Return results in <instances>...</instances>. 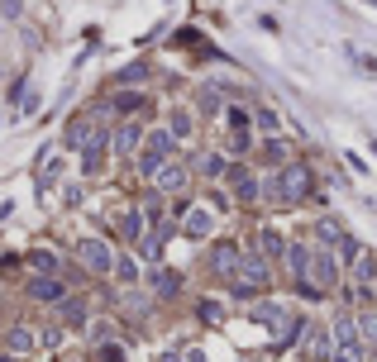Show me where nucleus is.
<instances>
[{"label": "nucleus", "instance_id": "nucleus-1", "mask_svg": "<svg viewBox=\"0 0 377 362\" xmlns=\"http://www.w3.org/2000/svg\"><path fill=\"white\" fill-rule=\"evenodd\" d=\"M272 282H277L272 262H268V258H258V253H243L239 272L229 277V301H253V296H268Z\"/></svg>", "mask_w": 377, "mask_h": 362}, {"label": "nucleus", "instance_id": "nucleus-2", "mask_svg": "<svg viewBox=\"0 0 377 362\" xmlns=\"http://www.w3.org/2000/svg\"><path fill=\"white\" fill-rule=\"evenodd\" d=\"M101 124H106V115H96V105H91V110H77V115L67 120V129H62V148H67V153H86V148H96V143H110Z\"/></svg>", "mask_w": 377, "mask_h": 362}, {"label": "nucleus", "instance_id": "nucleus-3", "mask_svg": "<svg viewBox=\"0 0 377 362\" xmlns=\"http://www.w3.org/2000/svg\"><path fill=\"white\" fill-rule=\"evenodd\" d=\"M72 258H77V267L86 272V277H115V248H110V238H96V233H86V238H77V248H72Z\"/></svg>", "mask_w": 377, "mask_h": 362}, {"label": "nucleus", "instance_id": "nucleus-4", "mask_svg": "<svg viewBox=\"0 0 377 362\" xmlns=\"http://www.w3.org/2000/svg\"><path fill=\"white\" fill-rule=\"evenodd\" d=\"M172 153H177V138L167 133V124L148 129V133H143V148H138V172H143V177L153 181V177L162 172V167L172 162Z\"/></svg>", "mask_w": 377, "mask_h": 362}, {"label": "nucleus", "instance_id": "nucleus-5", "mask_svg": "<svg viewBox=\"0 0 377 362\" xmlns=\"http://www.w3.org/2000/svg\"><path fill=\"white\" fill-rule=\"evenodd\" d=\"M225 196L234 201V205H258L263 201V177H258V167H248V162H229V172H225Z\"/></svg>", "mask_w": 377, "mask_h": 362}, {"label": "nucleus", "instance_id": "nucleus-6", "mask_svg": "<svg viewBox=\"0 0 377 362\" xmlns=\"http://www.w3.org/2000/svg\"><path fill=\"white\" fill-rule=\"evenodd\" d=\"M277 186H282V201H287V210L301 205V201H311V191H315V167H311L306 157H292V162L277 172Z\"/></svg>", "mask_w": 377, "mask_h": 362}, {"label": "nucleus", "instance_id": "nucleus-7", "mask_svg": "<svg viewBox=\"0 0 377 362\" xmlns=\"http://www.w3.org/2000/svg\"><path fill=\"white\" fill-rule=\"evenodd\" d=\"M306 282L315 286L320 296L339 291V286H344V262L334 258V253H311V277H306Z\"/></svg>", "mask_w": 377, "mask_h": 362}, {"label": "nucleus", "instance_id": "nucleus-8", "mask_svg": "<svg viewBox=\"0 0 377 362\" xmlns=\"http://www.w3.org/2000/svg\"><path fill=\"white\" fill-rule=\"evenodd\" d=\"M215 205H220V196H215V201H196V205H187V210H182V233L196 238V243H201V238H211L215 224H220Z\"/></svg>", "mask_w": 377, "mask_h": 362}, {"label": "nucleus", "instance_id": "nucleus-9", "mask_svg": "<svg viewBox=\"0 0 377 362\" xmlns=\"http://www.w3.org/2000/svg\"><path fill=\"white\" fill-rule=\"evenodd\" d=\"M239 262H243V248L234 243V238H215V243H211V253H206V267H211L215 277H225V282L239 272Z\"/></svg>", "mask_w": 377, "mask_h": 362}, {"label": "nucleus", "instance_id": "nucleus-10", "mask_svg": "<svg viewBox=\"0 0 377 362\" xmlns=\"http://www.w3.org/2000/svg\"><path fill=\"white\" fill-rule=\"evenodd\" d=\"M24 301H34V305H62L67 301V282L62 277H29Z\"/></svg>", "mask_w": 377, "mask_h": 362}, {"label": "nucleus", "instance_id": "nucleus-11", "mask_svg": "<svg viewBox=\"0 0 377 362\" xmlns=\"http://www.w3.org/2000/svg\"><path fill=\"white\" fill-rule=\"evenodd\" d=\"M143 124L138 120H120L115 124V133H110V153L115 157H138V148H143Z\"/></svg>", "mask_w": 377, "mask_h": 362}, {"label": "nucleus", "instance_id": "nucleus-12", "mask_svg": "<svg viewBox=\"0 0 377 362\" xmlns=\"http://www.w3.org/2000/svg\"><path fill=\"white\" fill-rule=\"evenodd\" d=\"M143 224H148V219H143V210H138V205H125L115 219H110V233H115L120 243H138V238H143Z\"/></svg>", "mask_w": 377, "mask_h": 362}, {"label": "nucleus", "instance_id": "nucleus-13", "mask_svg": "<svg viewBox=\"0 0 377 362\" xmlns=\"http://www.w3.org/2000/svg\"><path fill=\"white\" fill-rule=\"evenodd\" d=\"M187 186H191V167L187 162H167L158 177H153V191H158V196H182Z\"/></svg>", "mask_w": 377, "mask_h": 362}, {"label": "nucleus", "instance_id": "nucleus-14", "mask_svg": "<svg viewBox=\"0 0 377 362\" xmlns=\"http://www.w3.org/2000/svg\"><path fill=\"white\" fill-rule=\"evenodd\" d=\"M253 243H258V258H268V262H282V258H287V233L277 229V224H258Z\"/></svg>", "mask_w": 377, "mask_h": 362}, {"label": "nucleus", "instance_id": "nucleus-15", "mask_svg": "<svg viewBox=\"0 0 377 362\" xmlns=\"http://www.w3.org/2000/svg\"><path fill=\"white\" fill-rule=\"evenodd\" d=\"M143 105H148V91H138V86H115V96H110V110L125 120H134V110H143Z\"/></svg>", "mask_w": 377, "mask_h": 362}, {"label": "nucleus", "instance_id": "nucleus-16", "mask_svg": "<svg viewBox=\"0 0 377 362\" xmlns=\"http://www.w3.org/2000/svg\"><path fill=\"white\" fill-rule=\"evenodd\" d=\"M220 110H229V86H220V81L201 86L196 91V115H220Z\"/></svg>", "mask_w": 377, "mask_h": 362}, {"label": "nucleus", "instance_id": "nucleus-17", "mask_svg": "<svg viewBox=\"0 0 377 362\" xmlns=\"http://www.w3.org/2000/svg\"><path fill=\"white\" fill-rule=\"evenodd\" d=\"M34 348H38V334H34L29 324H10V329H5V353H10V358H29Z\"/></svg>", "mask_w": 377, "mask_h": 362}, {"label": "nucleus", "instance_id": "nucleus-18", "mask_svg": "<svg viewBox=\"0 0 377 362\" xmlns=\"http://www.w3.org/2000/svg\"><path fill=\"white\" fill-rule=\"evenodd\" d=\"M292 148H297V143H292V138H282V133H268V138H263V162H268V167H277V172H282V167H287V162H292Z\"/></svg>", "mask_w": 377, "mask_h": 362}, {"label": "nucleus", "instance_id": "nucleus-19", "mask_svg": "<svg viewBox=\"0 0 377 362\" xmlns=\"http://www.w3.org/2000/svg\"><path fill=\"white\" fill-rule=\"evenodd\" d=\"M167 133L182 143V138H191L196 133V110H187V105H172L167 110Z\"/></svg>", "mask_w": 377, "mask_h": 362}, {"label": "nucleus", "instance_id": "nucleus-20", "mask_svg": "<svg viewBox=\"0 0 377 362\" xmlns=\"http://www.w3.org/2000/svg\"><path fill=\"white\" fill-rule=\"evenodd\" d=\"M167 238H172V224L162 219V224H153V229L138 238V253L143 258H162V248H167Z\"/></svg>", "mask_w": 377, "mask_h": 362}, {"label": "nucleus", "instance_id": "nucleus-21", "mask_svg": "<svg viewBox=\"0 0 377 362\" xmlns=\"http://www.w3.org/2000/svg\"><path fill=\"white\" fill-rule=\"evenodd\" d=\"M24 267L34 272V277H57V272H62V262H57L53 248H34V253L24 258Z\"/></svg>", "mask_w": 377, "mask_h": 362}, {"label": "nucleus", "instance_id": "nucleus-22", "mask_svg": "<svg viewBox=\"0 0 377 362\" xmlns=\"http://www.w3.org/2000/svg\"><path fill=\"white\" fill-rule=\"evenodd\" d=\"M287 272H292V282H306L311 277V248L306 243H287Z\"/></svg>", "mask_w": 377, "mask_h": 362}, {"label": "nucleus", "instance_id": "nucleus-23", "mask_svg": "<svg viewBox=\"0 0 377 362\" xmlns=\"http://www.w3.org/2000/svg\"><path fill=\"white\" fill-rule=\"evenodd\" d=\"M148 286H153V301H172V296L182 291V272H167V267H158V272L148 277Z\"/></svg>", "mask_w": 377, "mask_h": 362}, {"label": "nucleus", "instance_id": "nucleus-24", "mask_svg": "<svg viewBox=\"0 0 377 362\" xmlns=\"http://www.w3.org/2000/svg\"><path fill=\"white\" fill-rule=\"evenodd\" d=\"M315 238H320L325 248H339V243L349 238V229H344L334 215H320V219H315Z\"/></svg>", "mask_w": 377, "mask_h": 362}, {"label": "nucleus", "instance_id": "nucleus-25", "mask_svg": "<svg viewBox=\"0 0 377 362\" xmlns=\"http://www.w3.org/2000/svg\"><path fill=\"white\" fill-rule=\"evenodd\" d=\"M62 319H67V329H86V324H91V305L77 301V296H67V301H62Z\"/></svg>", "mask_w": 377, "mask_h": 362}, {"label": "nucleus", "instance_id": "nucleus-26", "mask_svg": "<svg viewBox=\"0 0 377 362\" xmlns=\"http://www.w3.org/2000/svg\"><path fill=\"white\" fill-rule=\"evenodd\" d=\"M225 172H229V162L220 153H201L196 157V177H206V181H225Z\"/></svg>", "mask_w": 377, "mask_h": 362}, {"label": "nucleus", "instance_id": "nucleus-27", "mask_svg": "<svg viewBox=\"0 0 377 362\" xmlns=\"http://www.w3.org/2000/svg\"><path fill=\"white\" fill-rule=\"evenodd\" d=\"M106 153H110V143L86 148V153H81V177H101V172H106Z\"/></svg>", "mask_w": 377, "mask_h": 362}, {"label": "nucleus", "instance_id": "nucleus-28", "mask_svg": "<svg viewBox=\"0 0 377 362\" xmlns=\"http://www.w3.org/2000/svg\"><path fill=\"white\" fill-rule=\"evenodd\" d=\"M196 319L215 329V324H225V305H220V301H211V296H206V301H196Z\"/></svg>", "mask_w": 377, "mask_h": 362}, {"label": "nucleus", "instance_id": "nucleus-29", "mask_svg": "<svg viewBox=\"0 0 377 362\" xmlns=\"http://www.w3.org/2000/svg\"><path fill=\"white\" fill-rule=\"evenodd\" d=\"M225 124H229V133H243L248 124H253V115H248L243 105H234V101H229V110H225Z\"/></svg>", "mask_w": 377, "mask_h": 362}, {"label": "nucleus", "instance_id": "nucleus-30", "mask_svg": "<svg viewBox=\"0 0 377 362\" xmlns=\"http://www.w3.org/2000/svg\"><path fill=\"white\" fill-rule=\"evenodd\" d=\"M138 81H148V67L143 62H129V67L115 72V86H138Z\"/></svg>", "mask_w": 377, "mask_h": 362}, {"label": "nucleus", "instance_id": "nucleus-31", "mask_svg": "<svg viewBox=\"0 0 377 362\" xmlns=\"http://www.w3.org/2000/svg\"><path fill=\"white\" fill-rule=\"evenodd\" d=\"M358 338H363V348H373V343H377V310L358 314Z\"/></svg>", "mask_w": 377, "mask_h": 362}, {"label": "nucleus", "instance_id": "nucleus-32", "mask_svg": "<svg viewBox=\"0 0 377 362\" xmlns=\"http://www.w3.org/2000/svg\"><path fill=\"white\" fill-rule=\"evenodd\" d=\"M120 310L134 314V319H143V314H148V301H143L138 291H125V296H120Z\"/></svg>", "mask_w": 377, "mask_h": 362}, {"label": "nucleus", "instance_id": "nucleus-33", "mask_svg": "<svg viewBox=\"0 0 377 362\" xmlns=\"http://www.w3.org/2000/svg\"><path fill=\"white\" fill-rule=\"evenodd\" d=\"M115 277H120V286H134L138 282V262L120 253V258H115Z\"/></svg>", "mask_w": 377, "mask_h": 362}, {"label": "nucleus", "instance_id": "nucleus-34", "mask_svg": "<svg viewBox=\"0 0 377 362\" xmlns=\"http://www.w3.org/2000/svg\"><path fill=\"white\" fill-rule=\"evenodd\" d=\"M253 120H258V129H263V133H277V124H282L272 105H258V110H253Z\"/></svg>", "mask_w": 377, "mask_h": 362}, {"label": "nucleus", "instance_id": "nucleus-35", "mask_svg": "<svg viewBox=\"0 0 377 362\" xmlns=\"http://www.w3.org/2000/svg\"><path fill=\"white\" fill-rule=\"evenodd\" d=\"M129 353H125V343H101L96 348V362H125Z\"/></svg>", "mask_w": 377, "mask_h": 362}, {"label": "nucleus", "instance_id": "nucleus-36", "mask_svg": "<svg viewBox=\"0 0 377 362\" xmlns=\"http://www.w3.org/2000/svg\"><path fill=\"white\" fill-rule=\"evenodd\" d=\"M91 343H96V348H101V343H115V324H110V319L91 324Z\"/></svg>", "mask_w": 377, "mask_h": 362}, {"label": "nucleus", "instance_id": "nucleus-37", "mask_svg": "<svg viewBox=\"0 0 377 362\" xmlns=\"http://www.w3.org/2000/svg\"><path fill=\"white\" fill-rule=\"evenodd\" d=\"M329 362H363V343H344V348H334V358Z\"/></svg>", "mask_w": 377, "mask_h": 362}, {"label": "nucleus", "instance_id": "nucleus-38", "mask_svg": "<svg viewBox=\"0 0 377 362\" xmlns=\"http://www.w3.org/2000/svg\"><path fill=\"white\" fill-rule=\"evenodd\" d=\"M34 110H38V96H34V91H24V101H20V115H34Z\"/></svg>", "mask_w": 377, "mask_h": 362}, {"label": "nucleus", "instance_id": "nucleus-39", "mask_svg": "<svg viewBox=\"0 0 377 362\" xmlns=\"http://www.w3.org/2000/svg\"><path fill=\"white\" fill-rule=\"evenodd\" d=\"M20 267H24V262L15 258V253H5V258H0V272H20Z\"/></svg>", "mask_w": 377, "mask_h": 362}, {"label": "nucleus", "instance_id": "nucleus-40", "mask_svg": "<svg viewBox=\"0 0 377 362\" xmlns=\"http://www.w3.org/2000/svg\"><path fill=\"white\" fill-rule=\"evenodd\" d=\"M0 10H5V15L15 20V15H20V0H0Z\"/></svg>", "mask_w": 377, "mask_h": 362}, {"label": "nucleus", "instance_id": "nucleus-41", "mask_svg": "<svg viewBox=\"0 0 377 362\" xmlns=\"http://www.w3.org/2000/svg\"><path fill=\"white\" fill-rule=\"evenodd\" d=\"M187 362H206V353H201V348H191V353H187Z\"/></svg>", "mask_w": 377, "mask_h": 362}, {"label": "nucleus", "instance_id": "nucleus-42", "mask_svg": "<svg viewBox=\"0 0 377 362\" xmlns=\"http://www.w3.org/2000/svg\"><path fill=\"white\" fill-rule=\"evenodd\" d=\"M158 362H182V358H177V353H162V358Z\"/></svg>", "mask_w": 377, "mask_h": 362}, {"label": "nucleus", "instance_id": "nucleus-43", "mask_svg": "<svg viewBox=\"0 0 377 362\" xmlns=\"http://www.w3.org/2000/svg\"><path fill=\"white\" fill-rule=\"evenodd\" d=\"M0 362H20V358H10V353H5V348H0Z\"/></svg>", "mask_w": 377, "mask_h": 362}, {"label": "nucleus", "instance_id": "nucleus-44", "mask_svg": "<svg viewBox=\"0 0 377 362\" xmlns=\"http://www.w3.org/2000/svg\"><path fill=\"white\" fill-rule=\"evenodd\" d=\"M373 157H377V143H373Z\"/></svg>", "mask_w": 377, "mask_h": 362}, {"label": "nucleus", "instance_id": "nucleus-45", "mask_svg": "<svg viewBox=\"0 0 377 362\" xmlns=\"http://www.w3.org/2000/svg\"><path fill=\"white\" fill-rule=\"evenodd\" d=\"M368 5H377V0H368Z\"/></svg>", "mask_w": 377, "mask_h": 362}]
</instances>
